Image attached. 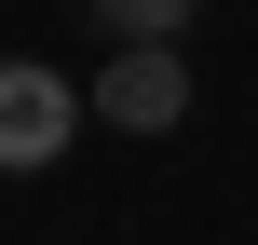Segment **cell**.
I'll return each instance as SVG.
<instances>
[{"label": "cell", "mask_w": 258, "mask_h": 245, "mask_svg": "<svg viewBox=\"0 0 258 245\" xmlns=\"http://www.w3.org/2000/svg\"><path fill=\"white\" fill-rule=\"evenodd\" d=\"M95 14L122 27V55H150V41H177V14H190V0H95Z\"/></svg>", "instance_id": "obj_3"}, {"label": "cell", "mask_w": 258, "mask_h": 245, "mask_svg": "<svg viewBox=\"0 0 258 245\" xmlns=\"http://www.w3.org/2000/svg\"><path fill=\"white\" fill-rule=\"evenodd\" d=\"M68 136H82V95H68L54 68H14V55H0V177H41Z\"/></svg>", "instance_id": "obj_1"}, {"label": "cell", "mask_w": 258, "mask_h": 245, "mask_svg": "<svg viewBox=\"0 0 258 245\" xmlns=\"http://www.w3.org/2000/svg\"><path fill=\"white\" fill-rule=\"evenodd\" d=\"M190 109V68H177V41H150V55H109V82H95V123H122V136H163Z\"/></svg>", "instance_id": "obj_2"}]
</instances>
